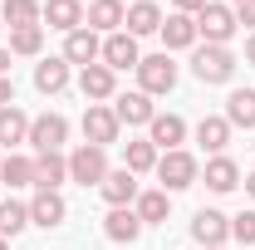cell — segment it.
I'll return each mask as SVG.
<instances>
[{
  "label": "cell",
  "mask_w": 255,
  "mask_h": 250,
  "mask_svg": "<svg viewBox=\"0 0 255 250\" xmlns=\"http://www.w3.org/2000/svg\"><path fill=\"white\" fill-rule=\"evenodd\" d=\"M152 172H157L162 191H187V187L201 182V162H196L191 152H182V147H177V152H162Z\"/></svg>",
  "instance_id": "6da1fadb"
},
{
  "label": "cell",
  "mask_w": 255,
  "mask_h": 250,
  "mask_svg": "<svg viewBox=\"0 0 255 250\" xmlns=\"http://www.w3.org/2000/svg\"><path fill=\"white\" fill-rule=\"evenodd\" d=\"M191 74H196L201 84H231V79H236V54H231V44H201V49L191 54Z\"/></svg>",
  "instance_id": "7a4b0ae2"
},
{
  "label": "cell",
  "mask_w": 255,
  "mask_h": 250,
  "mask_svg": "<svg viewBox=\"0 0 255 250\" xmlns=\"http://www.w3.org/2000/svg\"><path fill=\"white\" fill-rule=\"evenodd\" d=\"M241 30L236 25V10L231 5H216V0H206L201 10H196V34L206 39V44H231V34Z\"/></svg>",
  "instance_id": "3957f363"
},
{
  "label": "cell",
  "mask_w": 255,
  "mask_h": 250,
  "mask_svg": "<svg viewBox=\"0 0 255 250\" xmlns=\"http://www.w3.org/2000/svg\"><path fill=\"white\" fill-rule=\"evenodd\" d=\"M137 84H142L147 98L172 94V89H177V64H172V54H167V49H162V54H142V64H137Z\"/></svg>",
  "instance_id": "277c9868"
},
{
  "label": "cell",
  "mask_w": 255,
  "mask_h": 250,
  "mask_svg": "<svg viewBox=\"0 0 255 250\" xmlns=\"http://www.w3.org/2000/svg\"><path fill=\"white\" fill-rule=\"evenodd\" d=\"M113 167H108V152L103 147H74L69 152V182H79V187H103V177H108Z\"/></svg>",
  "instance_id": "5b68a950"
},
{
  "label": "cell",
  "mask_w": 255,
  "mask_h": 250,
  "mask_svg": "<svg viewBox=\"0 0 255 250\" xmlns=\"http://www.w3.org/2000/svg\"><path fill=\"white\" fill-rule=\"evenodd\" d=\"M118 132H123V123H118V113H113L108 103H89V108H84V142H89V147H103V152H108V147L118 142Z\"/></svg>",
  "instance_id": "8992f818"
},
{
  "label": "cell",
  "mask_w": 255,
  "mask_h": 250,
  "mask_svg": "<svg viewBox=\"0 0 255 250\" xmlns=\"http://www.w3.org/2000/svg\"><path fill=\"white\" fill-rule=\"evenodd\" d=\"M191 236H196V246L221 250L226 241H231V216H226V211H216V206H201V211L191 216Z\"/></svg>",
  "instance_id": "52a82bcc"
},
{
  "label": "cell",
  "mask_w": 255,
  "mask_h": 250,
  "mask_svg": "<svg viewBox=\"0 0 255 250\" xmlns=\"http://www.w3.org/2000/svg\"><path fill=\"white\" fill-rule=\"evenodd\" d=\"M69 142V118L64 113H39L30 118V147L34 152H59Z\"/></svg>",
  "instance_id": "ba28073f"
},
{
  "label": "cell",
  "mask_w": 255,
  "mask_h": 250,
  "mask_svg": "<svg viewBox=\"0 0 255 250\" xmlns=\"http://www.w3.org/2000/svg\"><path fill=\"white\" fill-rule=\"evenodd\" d=\"M98 64H108L113 74H123V69H137V64H142V49H137V39H132L128 30L103 34V54H98Z\"/></svg>",
  "instance_id": "9c48e42d"
},
{
  "label": "cell",
  "mask_w": 255,
  "mask_h": 250,
  "mask_svg": "<svg viewBox=\"0 0 255 250\" xmlns=\"http://www.w3.org/2000/svg\"><path fill=\"white\" fill-rule=\"evenodd\" d=\"M147 142H152L157 152H177V147L187 142V118H177V113H157V118L147 123Z\"/></svg>",
  "instance_id": "30bf717a"
},
{
  "label": "cell",
  "mask_w": 255,
  "mask_h": 250,
  "mask_svg": "<svg viewBox=\"0 0 255 250\" xmlns=\"http://www.w3.org/2000/svg\"><path fill=\"white\" fill-rule=\"evenodd\" d=\"M113 113H118V123H123V127H147L152 118H157L152 98L142 94V89H132V94H118V98H113Z\"/></svg>",
  "instance_id": "8fae6325"
},
{
  "label": "cell",
  "mask_w": 255,
  "mask_h": 250,
  "mask_svg": "<svg viewBox=\"0 0 255 250\" xmlns=\"http://www.w3.org/2000/svg\"><path fill=\"white\" fill-rule=\"evenodd\" d=\"M123 15H128L123 0H89L84 25H89L94 34H118V30H123Z\"/></svg>",
  "instance_id": "7c38bea8"
},
{
  "label": "cell",
  "mask_w": 255,
  "mask_h": 250,
  "mask_svg": "<svg viewBox=\"0 0 255 250\" xmlns=\"http://www.w3.org/2000/svg\"><path fill=\"white\" fill-rule=\"evenodd\" d=\"M79 89L89 103H103V98H118V74L108 69V64H89V69H79Z\"/></svg>",
  "instance_id": "4fadbf2b"
},
{
  "label": "cell",
  "mask_w": 255,
  "mask_h": 250,
  "mask_svg": "<svg viewBox=\"0 0 255 250\" xmlns=\"http://www.w3.org/2000/svg\"><path fill=\"white\" fill-rule=\"evenodd\" d=\"M98 54H103V34H94L89 25L74 34H64V59L79 64V69H89V64H98Z\"/></svg>",
  "instance_id": "5bb4252c"
},
{
  "label": "cell",
  "mask_w": 255,
  "mask_h": 250,
  "mask_svg": "<svg viewBox=\"0 0 255 250\" xmlns=\"http://www.w3.org/2000/svg\"><path fill=\"white\" fill-rule=\"evenodd\" d=\"M103 236H108L113 246H132V241L142 236V216H137L132 206H113V211L103 216Z\"/></svg>",
  "instance_id": "9a60e30c"
},
{
  "label": "cell",
  "mask_w": 255,
  "mask_h": 250,
  "mask_svg": "<svg viewBox=\"0 0 255 250\" xmlns=\"http://www.w3.org/2000/svg\"><path fill=\"white\" fill-rule=\"evenodd\" d=\"M64 182H69V157L64 152H34V187L59 191Z\"/></svg>",
  "instance_id": "2e32d148"
},
{
  "label": "cell",
  "mask_w": 255,
  "mask_h": 250,
  "mask_svg": "<svg viewBox=\"0 0 255 250\" xmlns=\"http://www.w3.org/2000/svg\"><path fill=\"white\" fill-rule=\"evenodd\" d=\"M162 20H167V15H162L152 0H132V5H128V15H123V30L132 34V39H142V34H157Z\"/></svg>",
  "instance_id": "e0dca14e"
},
{
  "label": "cell",
  "mask_w": 255,
  "mask_h": 250,
  "mask_svg": "<svg viewBox=\"0 0 255 250\" xmlns=\"http://www.w3.org/2000/svg\"><path fill=\"white\" fill-rule=\"evenodd\" d=\"M157 34H162V44H167V49H191V44L201 39V34H196V15H182V10H172V15L162 20Z\"/></svg>",
  "instance_id": "ac0fdd59"
},
{
  "label": "cell",
  "mask_w": 255,
  "mask_h": 250,
  "mask_svg": "<svg viewBox=\"0 0 255 250\" xmlns=\"http://www.w3.org/2000/svg\"><path fill=\"white\" fill-rule=\"evenodd\" d=\"M103 201H108V211H113V206H132V201H137V177H132V172H128V167H113V172H108V177H103Z\"/></svg>",
  "instance_id": "d6986e66"
},
{
  "label": "cell",
  "mask_w": 255,
  "mask_h": 250,
  "mask_svg": "<svg viewBox=\"0 0 255 250\" xmlns=\"http://www.w3.org/2000/svg\"><path fill=\"white\" fill-rule=\"evenodd\" d=\"M64 216H69V206H64L59 191H34V201H30V226L54 231V226H64Z\"/></svg>",
  "instance_id": "ffe728a7"
},
{
  "label": "cell",
  "mask_w": 255,
  "mask_h": 250,
  "mask_svg": "<svg viewBox=\"0 0 255 250\" xmlns=\"http://www.w3.org/2000/svg\"><path fill=\"white\" fill-rule=\"evenodd\" d=\"M44 25L49 30H64V34H74V30H84V5L79 0H44Z\"/></svg>",
  "instance_id": "44dd1931"
},
{
  "label": "cell",
  "mask_w": 255,
  "mask_h": 250,
  "mask_svg": "<svg viewBox=\"0 0 255 250\" xmlns=\"http://www.w3.org/2000/svg\"><path fill=\"white\" fill-rule=\"evenodd\" d=\"M34 89H39V94H64V89H69V59H64V54L39 59L34 64Z\"/></svg>",
  "instance_id": "7402d4cb"
},
{
  "label": "cell",
  "mask_w": 255,
  "mask_h": 250,
  "mask_svg": "<svg viewBox=\"0 0 255 250\" xmlns=\"http://www.w3.org/2000/svg\"><path fill=\"white\" fill-rule=\"evenodd\" d=\"M132 211L142 216V226H157V221H167V216H172V191H162V187H152V191H137Z\"/></svg>",
  "instance_id": "603a6c76"
},
{
  "label": "cell",
  "mask_w": 255,
  "mask_h": 250,
  "mask_svg": "<svg viewBox=\"0 0 255 250\" xmlns=\"http://www.w3.org/2000/svg\"><path fill=\"white\" fill-rule=\"evenodd\" d=\"M20 142H30V113L25 108H0V147H20Z\"/></svg>",
  "instance_id": "cb8c5ba5"
},
{
  "label": "cell",
  "mask_w": 255,
  "mask_h": 250,
  "mask_svg": "<svg viewBox=\"0 0 255 250\" xmlns=\"http://www.w3.org/2000/svg\"><path fill=\"white\" fill-rule=\"evenodd\" d=\"M201 182H206L211 191H236V187H241V167H236V162L221 152V157H211V162H206Z\"/></svg>",
  "instance_id": "d4e9b609"
},
{
  "label": "cell",
  "mask_w": 255,
  "mask_h": 250,
  "mask_svg": "<svg viewBox=\"0 0 255 250\" xmlns=\"http://www.w3.org/2000/svg\"><path fill=\"white\" fill-rule=\"evenodd\" d=\"M231 127H255V89H236L226 98V113H221Z\"/></svg>",
  "instance_id": "484cf974"
},
{
  "label": "cell",
  "mask_w": 255,
  "mask_h": 250,
  "mask_svg": "<svg viewBox=\"0 0 255 250\" xmlns=\"http://www.w3.org/2000/svg\"><path fill=\"white\" fill-rule=\"evenodd\" d=\"M39 0H0V20L10 30H25V25H39Z\"/></svg>",
  "instance_id": "4316f807"
},
{
  "label": "cell",
  "mask_w": 255,
  "mask_h": 250,
  "mask_svg": "<svg viewBox=\"0 0 255 250\" xmlns=\"http://www.w3.org/2000/svg\"><path fill=\"white\" fill-rule=\"evenodd\" d=\"M196 142L211 157H221L226 142H231V123H226V118H201V123H196Z\"/></svg>",
  "instance_id": "83f0119b"
},
{
  "label": "cell",
  "mask_w": 255,
  "mask_h": 250,
  "mask_svg": "<svg viewBox=\"0 0 255 250\" xmlns=\"http://www.w3.org/2000/svg\"><path fill=\"white\" fill-rule=\"evenodd\" d=\"M157 157H162V152L147 142V137H137V142H123V167L132 172V177H137V172H152V167H157Z\"/></svg>",
  "instance_id": "f1b7e54d"
},
{
  "label": "cell",
  "mask_w": 255,
  "mask_h": 250,
  "mask_svg": "<svg viewBox=\"0 0 255 250\" xmlns=\"http://www.w3.org/2000/svg\"><path fill=\"white\" fill-rule=\"evenodd\" d=\"M10 54H20V59H39V49H44V25H25V30H10V44H5Z\"/></svg>",
  "instance_id": "f546056e"
},
{
  "label": "cell",
  "mask_w": 255,
  "mask_h": 250,
  "mask_svg": "<svg viewBox=\"0 0 255 250\" xmlns=\"http://www.w3.org/2000/svg\"><path fill=\"white\" fill-rule=\"evenodd\" d=\"M0 182H5V187H34V157L5 152V167H0Z\"/></svg>",
  "instance_id": "4dcf8cb0"
},
{
  "label": "cell",
  "mask_w": 255,
  "mask_h": 250,
  "mask_svg": "<svg viewBox=\"0 0 255 250\" xmlns=\"http://www.w3.org/2000/svg\"><path fill=\"white\" fill-rule=\"evenodd\" d=\"M25 226H30V206L25 201H0V236L5 241H15Z\"/></svg>",
  "instance_id": "1f68e13d"
},
{
  "label": "cell",
  "mask_w": 255,
  "mask_h": 250,
  "mask_svg": "<svg viewBox=\"0 0 255 250\" xmlns=\"http://www.w3.org/2000/svg\"><path fill=\"white\" fill-rule=\"evenodd\" d=\"M231 241H241V246H255V211H241V216H231Z\"/></svg>",
  "instance_id": "d6a6232c"
},
{
  "label": "cell",
  "mask_w": 255,
  "mask_h": 250,
  "mask_svg": "<svg viewBox=\"0 0 255 250\" xmlns=\"http://www.w3.org/2000/svg\"><path fill=\"white\" fill-rule=\"evenodd\" d=\"M236 25H251V34H255V0H241L236 5Z\"/></svg>",
  "instance_id": "836d02e7"
},
{
  "label": "cell",
  "mask_w": 255,
  "mask_h": 250,
  "mask_svg": "<svg viewBox=\"0 0 255 250\" xmlns=\"http://www.w3.org/2000/svg\"><path fill=\"white\" fill-rule=\"evenodd\" d=\"M10 103H15V84H10V79H0V108H10Z\"/></svg>",
  "instance_id": "e575fe53"
},
{
  "label": "cell",
  "mask_w": 255,
  "mask_h": 250,
  "mask_svg": "<svg viewBox=\"0 0 255 250\" xmlns=\"http://www.w3.org/2000/svg\"><path fill=\"white\" fill-rule=\"evenodd\" d=\"M172 5H177V10H182V15H196V10H201V5H206V0H172Z\"/></svg>",
  "instance_id": "d590c367"
},
{
  "label": "cell",
  "mask_w": 255,
  "mask_h": 250,
  "mask_svg": "<svg viewBox=\"0 0 255 250\" xmlns=\"http://www.w3.org/2000/svg\"><path fill=\"white\" fill-rule=\"evenodd\" d=\"M10 59H15V54H10V49L0 44V79H10Z\"/></svg>",
  "instance_id": "8d00e7d4"
},
{
  "label": "cell",
  "mask_w": 255,
  "mask_h": 250,
  "mask_svg": "<svg viewBox=\"0 0 255 250\" xmlns=\"http://www.w3.org/2000/svg\"><path fill=\"white\" fill-rule=\"evenodd\" d=\"M246 64H251V69H255V34H251V39H246Z\"/></svg>",
  "instance_id": "74e56055"
},
{
  "label": "cell",
  "mask_w": 255,
  "mask_h": 250,
  "mask_svg": "<svg viewBox=\"0 0 255 250\" xmlns=\"http://www.w3.org/2000/svg\"><path fill=\"white\" fill-rule=\"evenodd\" d=\"M246 191H251V196H255V172H246Z\"/></svg>",
  "instance_id": "f35d334b"
},
{
  "label": "cell",
  "mask_w": 255,
  "mask_h": 250,
  "mask_svg": "<svg viewBox=\"0 0 255 250\" xmlns=\"http://www.w3.org/2000/svg\"><path fill=\"white\" fill-rule=\"evenodd\" d=\"M0 250H10V241H5V236H0Z\"/></svg>",
  "instance_id": "ab89813d"
},
{
  "label": "cell",
  "mask_w": 255,
  "mask_h": 250,
  "mask_svg": "<svg viewBox=\"0 0 255 250\" xmlns=\"http://www.w3.org/2000/svg\"><path fill=\"white\" fill-rule=\"evenodd\" d=\"M0 167H5V147H0Z\"/></svg>",
  "instance_id": "60d3db41"
},
{
  "label": "cell",
  "mask_w": 255,
  "mask_h": 250,
  "mask_svg": "<svg viewBox=\"0 0 255 250\" xmlns=\"http://www.w3.org/2000/svg\"><path fill=\"white\" fill-rule=\"evenodd\" d=\"M236 5H241V0H231V10H236Z\"/></svg>",
  "instance_id": "b9f144b4"
},
{
  "label": "cell",
  "mask_w": 255,
  "mask_h": 250,
  "mask_svg": "<svg viewBox=\"0 0 255 250\" xmlns=\"http://www.w3.org/2000/svg\"><path fill=\"white\" fill-rule=\"evenodd\" d=\"M0 30H5V20H0Z\"/></svg>",
  "instance_id": "7bdbcfd3"
},
{
  "label": "cell",
  "mask_w": 255,
  "mask_h": 250,
  "mask_svg": "<svg viewBox=\"0 0 255 250\" xmlns=\"http://www.w3.org/2000/svg\"><path fill=\"white\" fill-rule=\"evenodd\" d=\"M221 250H226V246H221Z\"/></svg>",
  "instance_id": "ee69618b"
}]
</instances>
